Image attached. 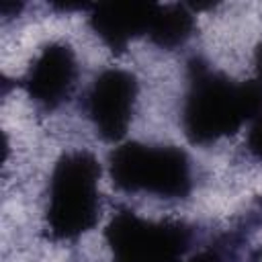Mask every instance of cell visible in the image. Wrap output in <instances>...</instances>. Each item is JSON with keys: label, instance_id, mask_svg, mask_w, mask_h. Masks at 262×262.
<instances>
[{"label": "cell", "instance_id": "cell-1", "mask_svg": "<svg viewBox=\"0 0 262 262\" xmlns=\"http://www.w3.org/2000/svg\"><path fill=\"white\" fill-rule=\"evenodd\" d=\"M262 113V82H233L201 57L188 61V90L182 106V129L190 143L207 145L233 135Z\"/></svg>", "mask_w": 262, "mask_h": 262}, {"label": "cell", "instance_id": "cell-2", "mask_svg": "<svg viewBox=\"0 0 262 262\" xmlns=\"http://www.w3.org/2000/svg\"><path fill=\"white\" fill-rule=\"evenodd\" d=\"M100 164L86 149L63 154L49 178L45 225L53 239H76L90 231L100 215Z\"/></svg>", "mask_w": 262, "mask_h": 262}, {"label": "cell", "instance_id": "cell-3", "mask_svg": "<svg viewBox=\"0 0 262 262\" xmlns=\"http://www.w3.org/2000/svg\"><path fill=\"white\" fill-rule=\"evenodd\" d=\"M108 174L113 184L123 192L184 199L192 190L190 158L174 145L127 141L111 151Z\"/></svg>", "mask_w": 262, "mask_h": 262}, {"label": "cell", "instance_id": "cell-4", "mask_svg": "<svg viewBox=\"0 0 262 262\" xmlns=\"http://www.w3.org/2000/svg\"><path fill=\"white\" fill-rule=\"evenodd\" d=\"M113 262H182L192 229L174 221H149L133 211H119L104 231Z\"/></svg>", "mask_w": 262, "mask_h": 262}, {"label": "cell", "instance_id": "cell-5", "mask_svg": "<svg viewBox=\"0 0 262 262\" xmlns=\"http://www.w3.org/2000/svg\"><path fill=\"white\" fill-rule=\"evenodd\" d=\"M135 100L137 78L131 72L119 68L100 72L86 96V113L96 135L111 143L123 139L133 119Z\"/></svg>", "mask_w": 262, "mask_h": 262}, {"label": "cell", "instance_id": "cell-6", "mask_svg": "<svg viewBox=\"0 0 262 262\" xmlns=\"http://www.w3.org/2000/svg\"><path fill=\"white\" fill-rule=\"evenodd\" d=\"M76 55L68 43H49L31 63L23 78L27 94L43 108L53 111L66 102L76 84Z\"/></svg>", "mask_w": 262, "mask_h": 262}, {"label": "cell", "instance_id": "cell-7", "mask_svg": "<svg viewBox=\"0 0 262 262\" xmlns=\"http://www.w3.org/2000/svg\"><path fill=\"white\" fill-rule=\"evenodd\" d=\"M156 8V2H102L90 8L88 25L111 51L121 53L135 37H147Z\"/></svg>", "mask_w": 262, "mask_h": 262}, {"label": "cell", "instance_id": "cell-8", "mask_svg": "<svg viewBox=\"0 0 262 262\" xmlns=\"http://www.w3.org/2000/svg\"><path fill=\"white\" fill-rule=\"evenodd\" d=\"M194 31V16L186 4H158L147 37L162 49L184 45Z\"/></svg>", "mask_w": 262, "mask_h": 262}, {"label": "cell", "instance_id": "cell-9", "mask_svg": "<svg viewBox=\"0 0 262 262\" xmlns=\"http://www.w3.org/2000/svg\"><path fill=\"white\" fill-rule=\"evenodd\" d=\"M246 147L252 154V158H256L258 162H262V113L250 121V131L246 137Z\"/></svg>", "mask_w": 262, "mask_h": 262}, {"label": "cell", "instance_id": "cell-10", "mask_svg": "<svg viewBox=\"0 0 262 262\" xmlns=\"http://www.w3.org/2000/svg\"><path fill=\"white\" fill-rule=\"evenodd\" d=\"M182 262H223V252L215 246L207 248V250H201L199 254L190 256L188 260H182Z\"/></svg>", "mask_w": 262, "mask_h": 262}, {"label": "cell", "instance_id": "cell-11", "mask_svg": "<svg viewBox=\"0 0 262 262\" xmlns=\"http://www.w3.org/2000/svg\"><path fill=\"white\" fill-rule=\"evenodd\" d=\"M254 66H256V78L262 82V43L254 51Z\"/></svg>", "mask_w": 262, "mask_h": 262}, {"label": "cell", "instance_id": "cell-12", "mask_svg": "<svg viewBox=\"0 0 262 262\" xmlns=\"http://www.w3.org/2000/svg\"><path fill=\"white\" fill-rule=\"evenodd\" d=\"M256 262H262V252L258 254V258H256Z\"/></svg>", "mask_w": 262, "mask_h": 262}]
</instances>
